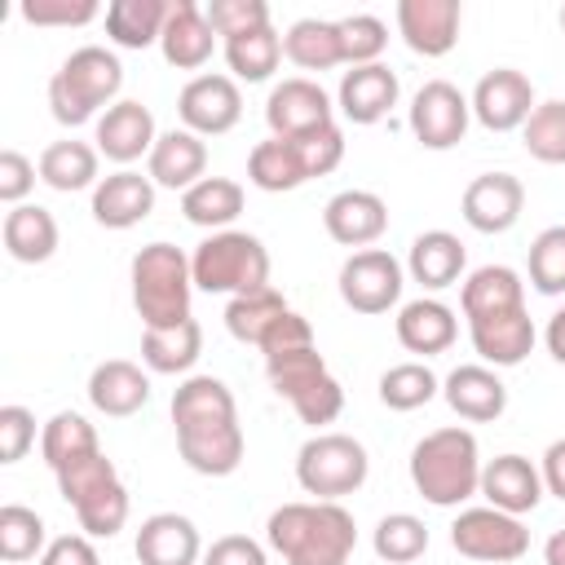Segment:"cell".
I'll list each match as a JSON object with an SVG mask.
<instances>
[{"mask_svg":"<svg viewBox=\"0 0 565 565\" xmlns=\"http://www.w3.org/2000/svg\"><path fill=\"white\" fill-rule=\"evenodd\" d=\"M172 428L177 450L190 472L199 477H230L243 463V424L225 380L216 375H185L172 393Z\"/></svg>","mask_w":565,"mask_h":565,"instance_id":"1","label":"cell"},{"mask_svg":"<svg viewBox=\"0 0 565 565\" xmlns=\"http://www.w3.org/2000/svg\"><path fill=\"white\" fill-rule=\"evenodd\" d=\"M265 543L287 565H349L358 547V521L344 503L296 499L269 512Z\"/></svg>","mask_w":565,"mask_h":565,"instance_id":"2","label":"cell"},{"mask_svg":"<svg viewBox=\"0 0 565 565\" xmlns=\"http://www.w3.org/2000/svg\"><path fill=\"white\" fill-rule=\"evenodd\" d=\"M411 486L433 508H459L481 490V446L468 428L446 424L411 446Z\"/></svg>","mask_w":565,"mask_h":565,"instance_id":"3","label":"cell"},{"mask_svg":"<svg viewBox=\"0 0 565 565\" xmlns=\"http://www.w3.org/2000/svg\"><path fill=\"white\" fill-rule=\"evenodd\" d=\"M124 88V66L106 44H84L75 49L49 79V110L57 124L79 128V124H97Z\"/></svg>","mask_w":565,"mask_h":565,"instance_id":"4","label":"cell"},{"mask_svg":"<svg viewBox=\"0 0 565 565\" xmlns=\"http://www.w3.org/2000/svg\"><path fill=\"white\" fill-rule=\"evenodd\" d=\"M132 305L141 327H177L190 318V296H194V274H190V256L177 243H146L132 265Z\"/></svg>","mask_w":565,"mask_h":565,"instance_id":"5","label":"cell"},{"mask_svg":"<svg viewBox=\"0 0 565 565\" xmlns=\"http://www.w3.org/2000/svg\"><path fill=\"white\" fill-rule=\"evenodd\" d=\"M190 274L207 296H247L269 287V252L247 230H216L190 252Z\"/></svg>","mask_w":565,"mask_h":565,"instance_id":"6","label":"cell"},{"mask_svg":"<svg viewBox=\"0 0 565 565\" xmlns=\"http://www.w3.org/2000/svg\"><path fill=\"white\" fill-rule=\"evenodd\" d=\"M265 375H269V388L291 402V411L300 415V424H309V428L322 433L327 424L340 419L344 388L331 375V366L318 353V344L313 349H300V353H287V358H269L265 362Z\"/></svg>","mask_w":565,"mask_h":565,"instance_id":"7","label":"cell"},{"mask_svg":"<svg viewBox=\"0 0 565 565\" xmlns=\"http://www.w3.org/2000/svg\"><path fill=\"white\" fill-rule=\"evenodd\" d=\"M366 472H371V455L349 433H313L296 450V481L309 499L322 503H340L344 494L362 490Z\"/></svg>","mask_w":565,"mask_h":565,"instance_id":"8","label":"cell"},{"mask_svg":"<svg viewBox=\"0 0 565 565\" xmlns=\"http://www.w3.org/2000/svg\"><path fill=\"white\" fill-rule=\"evenodd\" d=\"M450 547L468 561H481V565H512L530 552V530L521 516L481 503V508H463L455 516Z\"/></svg>","mask_w":565,"mask_h":565,"instance_id":"9","label":"cell"},{"mask_svg":"<svg viewBox=\"0 0 565 565\" xmlns=\"http://www.w3.org/2000/svg\"><path fill=\"white\" fill-rule=\"evenodd\" d=\"M340 300L353 309V313H388L397 300H402V287H406V265L384 252V247H362V252H349V260L340 265Z\"/></svg>","mask_w":565,"mask_h":565,"instance_id":"10","label":"cell"},{"mask_svg":"<svg viewBox=\"0 0 565 565\" xmlns=\"http://www.w3.org/2000/svg\"><path fill=\"white\" fill-rule=\"evenodd\" d=\"M406 124L424 150H450L463 141V132L472 124V106L450 79H428L415 88Z\"/></svg>","mask_w":565,"mask_h":565,"instance_id":"11","label":"cell"},{"mask_svg":"<svg viewBox=\"0 0 565 565\" xmlns=\"http://www.w3.org/2000/svg\"><path fill=\"white\" fill-rule=\"evenodd\" d=\"M265 124H269V137H282V141H296V137H309L327 124H335V102L327 97V88L309 75H291V79H278L265 97Z\"/></svg>","mask_w":565,"mask_h":565,"instance_id":"12","label":"cell"},{"mask_svg":"<svg viewBox=\"0 0 565 565\" xmlns=\"http://www.w3.org/2000/svg\"><path fill=\"white\" fill-rule=\"evenodd\" d=\"M177 115H181V128H190L199 137L230 132L243 119L238 79L234 75H216V71H203V75L185 79L181 93H177Z\"/></svg>","mask_w":565,"mask_h":565,"instance_id":"13","label":"cell"},{"mask_svg":"<svg viewBox=\"0 0 565 565\" xmlns=\"http://www.w3.org/2000/svg\"><path fill=\"white\" fill-rule=\"evenodd\" d=\"M468 106H472V119L481 128H490V132H516V128H525V119L534 115L539 102H534L530 75H521L516 66H494V71H486L477 79Z\"/></svg>","mask_w":565,"mask_h":565,"instance_id":"14","label":"cell"},{"mask_svg":"<svg viewBox=\"0 0 565 565\" xmlns=\"http://www.w3.org/2000/svg\"><path fill=\"white\" fill-rule=\"evenodd\" d=\"M459 212L477 234H508L525 212V185L512 172H481L463 185Z\"/></svg>","mask_w":565,"mask_h":565,"instance_id":"15","label":"cell"},{"mask_svg":"<svg viewBox=\"0 0 565 565\" xmlns=\"http://www.w3.org/2000/svg\"><path fill=\"white\" fill-rule=\"evenodd\" d=\"M93 141H97V150H102L110 163L128 168V163H137L141 154L150 159V150H154V141H159V128H154V115H150L146 102L119 97V102L93 124Z\"/></svg>","mask_w":565,"mask_h":565,"instance_id":"16","label":"cell"},{"mask_svg":"<svg viewBox=\"0 0 565 565\" xmlns=\"http://www.w3.org/2000/svg\"><path fill=\"white\" fill-rule=\"evenodd\" d=\"M322 230L331 234V243L340 247H371L384 238L388 230V203L375 194V190H340L327 199L322 207Z\"/></svg>","mask_w":565,"mask_h":565,"instance_id":"17","label":"cell"},{"mask_svg":"<svg viewBox=\"0 0 565 565\" xmlns=\"http://www.w3.org/2000/svg\"><path fill=\"white\" fill-rule=\"evenodd\" d=\"M459 0H397V35L419 57H446L459 44Z\"/></svg>","mask_w":565,"mask_h":565,"instance_id":"18","label":"cell"},{"mask_svg":"<svg viewBox=\"0 0 565 565\" xmlns=\"http://www.w3.org/2000/svg\"><path fill=\"white\" fill-rule=\"evenodd\" d=\"M402 97V84H397V71H388L384 62H371V66H349L340 75V88H335V110L358 124V128H371L380 124Z\"/></svg>","mask_w":565,"mask_h":565,"instance_id":"19","label":"cell"},{"mask_svg":"<svg viewBox=\"0 0 565 565\" xmlns=\"http://www.w3.org/2000/svg\"><path fill=\"white\" fill-rule=\"evenodd\" d=\"M490 508L499 512H512V516H525L543 503V477H539V463H530L525 455H494L481 463V490H477Z\"/></svg>","mask_w":565,"mask_h":565,"instance_id":"20","label":"cell"},{"mask_svg":"<svg viewBox=\"0 0 565 565\" xmlns=\"http://www.w3.org/2000/svg\"><path fill=\"white\" fill-rule=\"evenodd\" d=\"M393 331H397V344L415 358H437L446 353L455 340H459V318L446 300L437 296H415L406 305H397V318H393Z\"/></svg>","mask_w":565,"mask_h":565,"instance_id":"21","label":"cell"},{"mask_svg":"<svg viewBox=\"0 0 565 565\" xmlns=\"http://www.w3.org/2000/svg\"><path fill=\"white\" fill-rule=\"evenodd\" d=\"M137 565H203V539L199 525L181 512H154L141 521L137 539H132Z\"/></svg>","mask_w":565,"mask_h":565,"instance_id":"22","label":"cell"},{"mask_svg":"<svg viewBox=\"0 0 565 565\" xmlns=\"http://www.w3.org/2000/svg\"><path fill=\"white\" fill-rule=\"evenodd\" d=\"M468 340L477 349V358L486 366H521L534 353V318L530 309H508V313H490V318H472L468 322Z\"/></svg>","mask_w":565,"mask_h":565,"instance_id":"23","label":"cell"},{"mask_svg":"<svg viewBox=\"0 0 565 565\" xmlns=\"http://www.w3.org/2000/svg\"><path fill=\"white\" fill-rule=\"evenodd\" d=\"M441 397L446 406L459 415V419H472V424H490L508 411V384L499 380L494 366L486 362H463L455 366L446 380H441Z\"/></svg>","mask_w":565,"mask_h":565,"instance_id":"24","label":"cell"},{"mask_svg":"<svg viewBox=\"0 0 565 565\" xmlns=\"http://www.w3.org/2000/svg\"><path fill=\"white\" fill-rule=\"evenodd\" d=\"M146 177L163 190H190L207 177V141L190 128H168L159 132L150 159H146Z\"/></svg>","mask_w":565,"mask_h":565,"instance_id":"25","label":"cell"},{"mask_svg":"<svg viewBox=\"0 0 565 565\" xmlns=\"http://www.w3.org/2000/svg\"><path fill=\"white\" fill-rule=\"evenodd\" d=\"M154 181L132 172V168H119L110 177L97 181L93 190V221L106 225V230H132L141 225L150 212H154Z\"/></svg>","mask_w":565,"mask_h":565,"instance_id":"26","label":"cell"},{"mask_svg":"<svg viewBox=\"0 0 565 565\" xmlns=\"http://www.w3.org/2000/svg\"><path fill=\"white\" fill-rule=\"evenodd\" d=\"M212 49H216V31H212L207 13L194 0H172L163 35H159L163 62L177 66V71H199V66H207Z\"/></svg>","mask_w":565,"mask_h":565,"instance_id":"27","label":"cell"},{"mask_svg":"<svg viewBox=\"0 0 565 565\" xmlns=\"http://www.w3.org/2000/svg\"><path fill=\"white\" fill-rule=\"evenodd\" d=\"M463 269H468V247L459 243V234H450V230L415 234V243L406 252L411 282H419L424 291H446V287L463 282Z\"/></svg>","mask_w":565,"mask_h":565,"instance_id":"28","label":"cell"},{"mask_svg":"<svg viewBox=\"0 0 565 565\" xmlns=\"http://www.w3.org/2000/svg\"><path fill=\"white\" fill-rule=\"evenodd\" d=\"M88 402L110 419H128L150 402V371L128 358H106L88 375Z\"/></svg>","mask_w":565,"mask_h":565,"instance_id":"29","label":"cell"},{"mask_svg":"<svg viewBox=\"0 0 565 565\" xmlns=\"http://www.w3.org/2000/svg\"><path fill=\"white\" fill-rule=\"evenodd\" d=\"M40 168V181L57 194H75V190H97V172H102V150L88 146V141H75V137H62V141H49L35 159Z\"/></svg>","mask_w":565,"mask_h":565,"instance_id":"30","label":"cell"},{"mask_svg":"<svg viewBox=\"0 0 565 565\" xmlns=\"http://www.w3.org/2000/svg\"><path fill=\"white\" fill-rule=\"evenodd\" d=\"M0 238H4V252L18 260V265H44L53 252H57V216L40 203H18L4 212V225H0Z\"/></svg>","mask_w":565,"mask_h":565,"instance_id":"31","label":"cell"},{"mask_svg":"<svg viewBox=\"0 0 565 565\" xmlns=\"http://www.w3.org/2000/svg\"><path fill=\"white\" fill-rule=\"evenodd\" d=\"M459 309H463L468 322L490 318V313H508V309H525V282L512 265H481L463 278Z\"/></svg>","mask_w":565,"mask_h":565,"instance_id":"32","label":"cell"},{"mask_svg":"<svg viewBox=\"0 0 565 565\" xmlns=\"http://www.w3.org/2000/svg\"><path fill=\"white\" fill-rule=\"evenodd\" d=\"M203 353V327L194 318L177 327H146L141 331V362L154 375H190Z\"/></svg>","mask_w":565,"mask_h":565,"instance_id":"33","label":"cell"},{"mask_svg":"<svg viewBox=\"0 0 565 565\" xmlns=\"http://www.w3.org/2000/svg\"><path fill=\"white\" fill-rule=\"evenodd\" d=\"M247 181H252L256 190H265V194H287V190H300V185L313 181V177H309L305 154H300L296 141L265 137V141H256L252 154H247Z\"/></svg>","mask_w":565,"mask_h":565,"instance_id":"34","label":"cell"},{"mask_svg":"<svg viewBox=\"0 0 565 565\" xmlns=\"http://www.w3.org/2000/svg\"><path fill=\"white\" fill-rule=\"evenodd\" d=\"M243 203H247V194L234 177H203L199 185H190L181 194V216L190 225L216 234V230H230L243 216Z\"/></svg>","mask_w":565,"mask_h":565,"instance_id":"35","label":"cell"},{"mask_svg":"<svg viewBox=\"0 0 565 565\" xmlns=\"http://www.w3.org/2000/svg\"><path fill=\"white\" fill-rule=\"evenodd\" d=\"M282 57L300 71H331L344 66L340 49V26L331 18H296L282 35Z\"/></svg>","mask_w":565,"mask_h":565,"instance_id":"36","label":"cell"},{"mask_svg":"<svg viewBox=\"0 0 565 565\" xmlns=\"http://www.w3.org/2000/svg\"><path fill=\"white\" fill-rule=\"evenodd\" d=\"M172 0H110L106 4V35L119 49H150L163 35Z\"/></svg>","mask_w":565,"mask_h":565,"instance_id":"37","label":"cell"},{"mask_svg":"<svg viewBox=\"0 0 565 565\" xmlns=\"http://www.w3.org/2000/svg\"><path fill=\"white\" fill-rule=\"evenodd\" d=\"M221 49H225L230 75L243 79V84H265L282 62V35L274 31V22L256 26V31H243V35H230Z\"/></svg>","mask_w":565,"mask_h":565,"instance_id":"38","label":"cell"},{"mask_svg":"<svg viewBox=\"0 0 565 565\" xmlns=\"http://www.w3.org/2000/svg\"><path fill=\"white\" fill-rule=\"evenodd\" d=\"M291 305L282 300L278 287H260V291H247V296H230L225 305V331L238 340V344H256L269 335V327L287 313Z\"/></svg>","mask_w":565,"mask_h":565,"instance_id":"39","label":"cell"},{"mask_svg":"<svg viewBox=\"0 0 565 565\" xmlns=\"http://www.w3.org/2000/svg\"><path fill=\"white\" fill-rule=\"evenodd\" d=\"M93 450H102V441H97V428L79 411H57L40 428V455H44V463L53 472H62L66 463H75V459H84Z\"/></svg>","mask_w":565,"mask_h":565,"instance_id":"40","label":"cell"},{"mask_svg":"<svg viewBox=\"0 0 565 565\" xmlns=\"http://www.w3.org/2000/svg\"><path fill=\"white\" fill-rule=\"evenodd\" d=\"M375 393H380V402L388 411H419L441 393V380L433 375L428 362H397V366H388L380 375Z\"/></svg>","mask_w":565,"mask_h":565,"instance_id":"41","label":"cell"},{"mask_svg":"<svg viewBox=\"0 0 565 565\" xmlns=\"http://www.w3.org/2000/svg\"><path fill=\"white\" fill-rule=\"evenodd\" d=\"M49 547V530L44 516L35 508L22 503H4L0 508V561L22 565V561H40Z\"/></svg>","mask_w":565,"mask_h":565,"instance_id":"42","label":"cell"},{"mask_svg":"<svg viewBox=\"0 0 565 565\" xmlns=\"http://www.w3.org/2000/svg\"><path fill=\"white\" fill-rule=\"evenodd\" d=\"M371 547L384 565H411L428 552V525L415 512H388V516H380Z\"/></svg>","mask_w":565,"mask_h":565,"instance_id":"43","label":"cell"},{"mask_svg":"<svg viewBox=\"0 0 565 565\" xmlns=\"http://www.w3.org/2000/svg\"><path fill=\"white\" fill-rule=\"evenodd\" d=\"M521 141H525V154H530V159L561 168V163H565V102H561V97L539 102L534 115H530L525 128H521Z\"/></svg>","mask_w":565,"mask_h":565,"instance_id":"44","label":"cell"},{"mask_svg":"<svg viewBox=\"0 0 565 565\" xmlns=\"http://www.w3.org/2000/svg\"><path fill=\"white\" fill-rule=\"evenodd\" d=\"M128 486L124 481H110L102 486L97 494H88L84 503H75V521L88 539H115L124 525H128Z\"/></svg>","mask_w":565,"mask_h":565,"instance_id":"45","label":"cell"},{"mask_svg":"<svg viewBox=\"0 0 565 565\" xmlns=\"http://www.w3.org/2000/svg\"><path fill=\"white\" fill-rule=\"evenodd\" d=\"M525 269L539 296H565V225H547L534 234Z\"/></svg>","mask_w":565,"mask_h":565,"instance_id":"46","label":"cell"},{"mask_svg":"<svg viewBox=\"0 0 565 565\" xmlns=\"http://www.w3.org/2000/svg\"><path fill=\"white\" fill-rule=\"evenodd\" d=\"M53 477H57V494L75 508V503H84L88 494H97L102 486L119 481V468H115V459H110L106 450H93V455H84V459L66 463V468H62V472H53Z\"/></svg>","mask_w":565,"mask_h":565,"instance_id":"47","label":"cell"},{"mask_svg":"<svg viewBox=\"0 0 565 565\" xmlns=\"http://www.w3.org/2000/svg\"><path fill=\"white\" fill-rule=\"evenodd\" d=\"M340 26V49H344V66H371L380 62V53L388 49V26L375 13H349L335 22Z\"/></svg>","mask_w":565,"mask_h":565,"instance_id":"48","label":"cell"},{"mask_svg":"<svg viewBox=\"0 0 565 565\" xmlns=\"http://www.w3.org/2000/svg\"><path fill=\"white\" fill-rule=\"evenodd\" d=\"M18 13L31 26H88L102 13V4L97 0H22Z\"/></svg>","mask_w":565,"mask_h":565,"instance_id":"49","label":"cell"},{"mask_svg":"<svg viewBox=\"0 0 565 565\" xmlns=\"http://www.w3.org/2000/svg\"><path fill=\"white\" fill-rule=\"evenodd\" d=\"M203 13H207V22H212V31L221 40L256 31V26H269V4L265 0H212Z\"/></svg>","mask_w":565,"mask_h":565,"instance_id":"50","label":"cell"},{"mask_svg":"<svg viewBox=\"0 0 565 565\" xmlns=\"http://www.w3.org/2000/svg\"><path fill=\"white\" fill-rule=\"evenodd\" d=\"M296 146L305 154L309 177H327V172H335L344 163V132H340V124H327V128H318L309 137H296Z\"/></svg>","mask_w":565,"mask_h":565,"instance_id":"51","label":"cell"},{"mask_svg":"<svg viewBox=\"0 0 565 565\" xmlns=\"http://www.w3.org/2000/svg\"><path fill=\"white\" fill-rule=\"evenodd\" d=\"M35 446V415L18 402L0 406V463H18L26 459V450Z\"/></svg>","mask_w":565,"mask_h":565,"instance_id":"52","label":"cell"},{"mask_svg":"<svg viewBox=\"0 0 565 565\" xmlns=\"http://www.w3.org/2000/svg\"><path fill=\"white\" fill-rule=\"evenodd\" d=\"M300 349H313V327H309L305 313L287 309V313L269 327V335L260 340V353H265V362H269V358H287V353H300Z\"/></svg>","mask_w":565,"mask_h":565,"instance_id":"53","label":"cell"},{"mask_svg":"<svg viewBox=\"0 0 565 565\" xmlns=\"http://www.w3.org/2000/svg\"><path fill=\"white\" fill-rule=\"evenodd\" d=\"M35 177H40V168L22 154V150H0V203H9V207H18V203H26V194H31V185H35Z\"/></svg>","mask_w":565,"mask_h":565,"instance_id":"54","label":"cell"},{"mask_svg":"<svg viewBox=\"0 0 565 565\" xmlns=\"http://www.w3.org/2000/svg\"><path fill=\"white\" fill-rule=\"evenodd\" d=\"M203 565H269V552L252 534H221L203 552Z\"/></svg>","mask_w":565,"mask_h":565,"instance_id":"55","label":"cell"},{"mask_svg":"<svg viewBox=\"0 0 565 565\" xmlns=\"http://www.w3.org/2000/svg\"><path fill=\"white\" fill-rule=\"evenodd\" d=\"M35 565H102V556L88 534H57V539H49V547Z\"/></svg>","mask_w":565,"mask_h":565,"instance_id":"56","label":"cell"},{"mask_svg":"<svg viewBox=\"0 0 565 565\" xmlns=\"http://www.w3.org/2000/svg\"><path fill=\"white\" fill-rule=\"evenodd\" d=\"M539 477H543V490H547L552 499L565 503V437H556V441L543 450V459H539Z\"/></svg>","mask_w":565,"mask_h":565,"instance_id":"57","label":"cell"},{"mask_svg":"<svg viewBox=\"0 0 565 565\" xmlns=\"http://www.w3.org/2000/svg\"><path fill=\"white\" fill-rule=\"evenodd\" d=\"M543 344H547V353H552V358L565 366V305H561V309L547 318V327H543Z\"/></svg>","mask_w":565,"mask_h":565,"instance_id":"58","label":"cell"},{"mask_svg":"<svg viewBox=\"0 0 565 565\" xmlns=\"http://www.w3.org/2000/svg\"><path fill=\"white\" fill-rule=\"evenodd\" d=\"M543 565H565V525L547 534V543H543Z\"/></svg>","mask_w":565,"mask_h":565,"instance_id":"59","label":"cell"},{"mask_svg":"<svg viewBox=\"0 0 565 565\" xmlns=\"http://www.w3.org/2000/svg\"><path fill=\"white\" fill-rule=\"evenodd\" d=\"M561 31H565V4H561Z\"/></svg>","mask_w":565,"mask_h":565,"instance_id":"60","label":"cell"}]
</instances>
